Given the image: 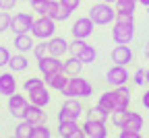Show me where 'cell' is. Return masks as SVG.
Returning <instances> with one entry per match:
<instances>
[{
	"label": "cell",
	"instance_id": "6da1fadb",
	"mask_svg": "<svg viewBox=\"0 0 149 138\" xmlns=\"http://www.w3.org/2000/svg\"><path fill=\"white\" fill-rule=\"evenodd\" d=\"M97 105H102L110 115L114 111H126L130 105V89L122 85V87H112V91H104L97 97Z\"/></svg>",
	"mask_w": 149,
	"mask_h": 138
},
{
	"label": "cell",
	"instance_id": "7a4b0ae2",
	"mask_svg": "<svg viewBox=\"0 0 149 138\" xmlns=\"http://www.w3.org/2000/svg\"><path fill=\"white\" fill-rule=\"evenodd\" d=\"M60 93L64 97H74V99H89L93 95V85L87 81V78H83L81 74L79 76H70L66 87Z\"/></svg>",
	"mask_w": 149,
	"mask_h": 138
},
{
	"label": "cell",
	"instance_id": "3957f363",
	"mask_svg": "<svg viewBox=\"0 0 149 138\" xmlns=\"http://www.w3.org/2000/svg\"><path fill=\"white\" fill-rule=\"evenodd\" d=\"M89 17L95 25H110L116 21V6L108 2H97L89 8Z\"/></svg>",
	"mask_w": 149,
	"mask_h": 138
},
{
	"label": "cell",
	"instance_id": "277c9868",
	"mask_svg": "<svg viewBox=\"0 0 149 138\" xmlns=\"http://www.w3.org/2000/svg\"><path fill=\"white\" fill-rule=\"evenodd\" d=\"M68 52H70V56H77L83 64H93V62H95V58H97V50L93 46H89L85 39H77V37L70 41Z\"/></svg>",
	"mask_w": 149,
	"mask_h": 138
},
{
	"label": "cell",
	"instance_id": "5b68a950",
	"mask_svg": "<svg viewBox=\"0 0 149 138\" xmlns=\"http://www.w3.org/2000/svg\"><path fill=\"white\" fill-rule=\"evenodd\" d=\"M85 113V105H83V99H74V97H66L60 111H58V122H64V120H79V117Z\"/></svg>",
	"mask_w": 149,
	"mask_h": 138
},
{
	"label": "cell",
	"instance_id": "8992f818",
	"mask_svg": "<svg viewBox=\"0 0 149 138\" xmlns=\"http://www.w3.org/2000/svg\"><path fill=\"white\" fill-rule=\"evenodd\" d=\"M31 35L35 39H50L56 35V21L52 17H46V14H40L33 21V27H31Z\"/></svg>",
	"mask_w": 149,
	"mask_h": 138
},
{
	"label": "cell",
	"instance_id": "52a82bcc",
	"mask_svg": "<svg viewBox=\"0 0 149 138\" xmlns=\"http://www.w3.org/2000/svg\"><path fill=\"white\" fill-rule=\"evenodd\" d=\"M93 29H95V23L91 21V17H79L77 21L72 23L70 33H72V37H77V39H87V37L93 35Z\"/></svg>",
	"mask_w": 149,
	"mask_h": 138
},
{
	"label": "cell",
	"instance_id": "ba28073f",
	"mask_svg": "<svg viewBox=\"0 0 149 138\" xmlns=\"http://www.w3.org/2000/svg\"><path fill=\"white\" fill-rule=\"evenodd\" d=\"M133 37H135V23H114L112 39L116 43H130Z\"/></svg>",
	"mask_w": 149,
	"mask_h": 138
},
{
	"label": "cell",
	"instance_id": "9c48e42d",
	"mask_svg": "<svg viewBox=\"0 0 149 138\" xmlns=\"http://www.w3.org/2000/svg\"><path fill=\"white\" fill-rule=\"evenodd\" d=\"M33 21H35V17L31 12H17L13 17V21H10V29H13L15 35H19V33H31Z\"/></svg>",
	"mask_w": 149,
	"mask_h": 138
},
{
	"label": "cell",
	"instance_id": "30bf717a",
	"mask_svg": "<svg viewBox=\"0 0 149 138\" xmlns=\"http://www.w3.org/2000/svg\"><path fill=\"white\" fill-rule=\"evenodd\" d=\"M128 70L126 66H120V64H114V66H110L108 72H106V83L110 87H122L128 83Z\"/></svg>",
	"mask_w": 149,
	"mask_h": 138
},
{
	"label": "cell",
	"instance_id": "8fae6325",
	"mask_svg": "<svg viewBox=\"0 0 149 138\" xmlns=\"http://www.w3.org/2000/svg\"><path fill=\"white\" fill-rule=\"evenodd\" d=\"M135 60V54L130 50L128 43H116V48L112 50V62L120 66H130Z\"/></svg>",
	"mask_w": 149,
	"mask_h": 138
},
{
	"label": "cell",
	"instance_id": "7c38bea8",
	"mask_svg": "<svg viewBox=\"0 0 149 138\" xmlns=\"http://www.w3.org/2000/svg\"><path fill=\"white\" fill-rule=\"evenodd\" d=\"M83 132H85V138H108L106 122L91 120V117H87L83 122Z\"/></svg>",
	"mask_w": 149,
	"mask_h": 138
},
{
	"label": "cell",
	"instance_id": "4fadbf2b",
	"mask_svg": "<svg viewBox=\"0 0 149 138\" xmlns=\"http://www.w3.org/2000/svg\"><path fill=\"white\" fill-rule=\"evenodd\" d=\"M58 136L85 138V132H83V126H79L77 120H64V122H58Z\"/></svg>",
	"mask_w": 149,
	"mask_h": 138
},
{
	"label": "cell",
	"instance_id": "5bb4252c",
	"mask_svg": "<svg viewBox=\"0 0 149 138\" xmlns=\"http://www.w3.org/2000/svg\"><path fill=\"white\" fill-rule=\"evenodd\" d=\"M27 105H29V101H27V97H25V95L13 93V95L8 97V111H10L13 117H21V120H23Z\"/></svg>",
	"mask_w": 149,
	"mask_h": 138
},
{
	"label": "cell",
	"instance_id": "9a60e30c",
	"mask_svg": "<svg viewBox=\"0 0 149 138\" xmlns=\"http://www.w3.org/2000/svg\"><path fill=\"white\" fill-rule=\"evenodd\" d=\"M62 60L60 58H56V56H44L42 60H37V68H40V72L44 74V76H48V74H54V72H60L62 70Z\"/></svg>",
	"mask_w": 149,
	"mask_h": 138
},
{
	"label": "cell",
	"instance_id": "2e32d148",
	"mask_svg": "<svg viewBox=\"0 0 149 138\" xmlns=\"http://www.w3.org/2000/svg\"><path fill=\"white\" fill-rule=\"evenodd\" d=\"M68 48H70V43L66 41L64 37H50L48 39V54L50 56H56V58H62L64 54H68Z\"/></svg>",
	"mask_w": 149,
	"mask_h": 138
},
{
	"label": "cell",
	"instance_id": "e0dca14e",
	"mask_svg": "<svg viewBox=\"0 0 149 138\" xmlns=\"http://www.w3.org/2000/svg\"><path fill=\"white\" fill-rule=\"evenodd\" d=\"M13 46H15L17 52H21V54L33 52V48H35V37H33L31 33H19V35H15Z\"/></svg>",
	"mask_w": 149,
	"mask_h": 138
},
{
	"label": "cell",
	"instance_id": "ac0fdd59",
	"mask_svg": "<svg viewBox=\"0 0 149 138\" xmlns=\"http://www.w3.org/2000/svg\"><path fill=\"white\" fill-rule=\"evenodd\" d=\"M68 78H70V76H66V74L60 70V72H54V74H48V76H44V81H46L48 89H52V91H58V93H60V91L66 87Z\"/></svg>",
	"mask_w": 149,
	"mask_h": 138
},
{
	"label": "cell",
	"instance_id": "d6986e66",
	"mask_svg": "<svg viewBox=\"0 0 149 138\" xmlns=\"http://www.w3.org/2000/svg\"><path fill=\"white\" fill-rule=\"evenodd\" d=\"M23 120H27V122H31V124H44V122H46V111H44V107H40V105L29 103L27 109H25Z\"/></svg>",
	"mask_w": 149,
	"mask_h": 138
},
{
	"label": "cell",
	"instance_id": "ffe728a7",
	"mask_svg": "<svg viewBox=\"0 0 149 138\" xmlns=\"http://www.w3.org/2000/svg\"><path fill=\"white\" fill-rule=\"evenodd\" d=\"M13 93H17V78L13 76V70L10 72H2L0 74V95L10 97Z\"/></svg>",
	"mask_w": 149,
	"mask_h": 138
},
{
	"label": "cell",
	"instance_id": "44dd1931",
	"mask_svg": "<svg viewBox=\"0 0 149 138\" xmlns=\"http://www.w3.org/2000/svg\"><path fill=\"white\" fill-rule=\"evenodd\" d=\"M50 99H52V97H50V89H46V85L40 87V89H35V91H29V103L46 107L50 103Z\"/></svg>",
	"mask_w": 149,
	"mask_h": 138
},
{
	"label": "cell",
	"instance_id": "7402d4cb",
	"mask_svg": "<svg viewBox=\"0 0 149 138\" xmlns=\"http://www.w3.org/2000/svg\"><path fill=\"white\" fill-rule=\"evenodd\" d=\"M83 62L79 60L77 56H70L68 60H64V64H62V72L66 74V76H79L81 72H83Z\"/></svg>",
	"mask_w": 149,
	"mask_h": 138
},
{
	"label": "cell",
	"instance_id": "603a6c76",
	"mask_svg": "<svg viewBox=\"0 0 149 138\" xmlns=\"http://www.w3.org/2000/svg\"><path fill=\"white\" fill-rule=\"evenodd\" d=\"M143 126H145V120H143V115H141L139 111H128V113H126V122H124V126H122V128H126V130H135V132H141V130H143Z\"/></svg>",
	"mask_w": 149,
	"mask_h": 138
},
{
	"label": "cell",
	"instance_id": "cb8c5ba5",
	"mask_svg": "<svg viewBox=\"0 0 149 138\" xmlns=\"http://www.w3.org/2000/svg\"><path fill=\"white\" fill-rule=\"evenodd\" d=\"M8 68L13 70V72H25L27 68H29V60L25 58V54H15V56H10V62H8Z\"/></svg>",
	"mask_w": 149,
	"mask_h": 138
},
{
	"label": "cell",
	"instance_id": "d4e9b609",
	"mask_svg": "<svg viewBox=\"0 0 149 138\" xmlns=\"http://www.w3.org/2000/svg\"><path fill=\"white\" fill-rule=\"evenodd\" d=\"M85 115L87 117H91V120H100V122H108L110 120V113L102 107V105H93V107H87L85 109Z\"/></svg>",
	"mask_w": 149,
	"mask_h": 138
},
{
	"label": "cell",
	"instance_id": "484cf974",
	"mask_svg": "<svg viewBox=\"0 0 149 138\" xmlns=\"http://www.w3.org/2000/svg\"><path fill=\"white\" fill-rule=\"evenodd\" d=\"M33 128H35V124L23 120V122H19V124H17V128H15V136H17V138H33Z\"/></svg>",
	"mask_w": 149,
	"mask_h": 138
},
{
	"label": "cell",
	"instance_id": "4316f807",
	"mask_svg": "<svg viewBox=\"0 0 149 138\" xmlns=\"http://www.w3.org/2000/svg\"><path fill=\"white\" fill-rule=\"evenodd\" d=\"M58 12H60V0H46V4H44V8H42L40 14L52 17L56 21V19H58Z\"/></svg>",
	"mask_w": 149,
	"mask_h": 138
},
{
	"label": "cell",
	"instance_id": "83f0119b",
	"mask_svg": "<svg viewBox=\"0 0 149 138\" xmlns=\"http://www.w3.org/2000/svg\"><path fill=\"white\" fill-rule=\"evenodd\" d=\"M114 6H116V12H130V14H135L137 0H116Z\"/></svg>",
	"mask_w": 149,
	"mask_h": 138
},
{
	"label": "cell",
	"instance_id": "f1b7e54d",
	"mask_svg": "<svg viewBox=\"0 0 149 138\" xmlns=\"http://www.w3.org/2000/svg\"><path fill=\"white\" fill-rule=\"evenodd\" d=\"M44 85H46L44 78H35V76H29V78H25V81H23V89H25L27 93L40 89V87H44Z\"/></svg>",
	"mask_w": 149,
	"mask_h": 138
},
{
	"label": "cell",
	"instance_id": "f546056e",
	"mask_svg": "<svg viewBox=\"0 0 149 138\" xmlns=\"http://www.w3.org/2000/svg\"><path fill=\"white\" fill-rule=\"evenodd\" d=\"M33 56L37 58V60H42L44 56H48V39H40V43H35Z\"/></svg>",
	"mask_w": 149,
	"mask_h": 138
},
{
	"label": "cell",
	"instance_id": "4dcf8cb0",
	"mask_svg": "<svg viewBox=\"0 0 149 138\" xmlns=\"http://www.w3.org/2000/svg\"><path fill=\"white\" fill-rule=\"evenodd\" d=\"M52 136V130L46 126V122L44 124H35V128H33V138H50Z\"/></svg>",
	"mask_w": 149,
	"mask_h": 138
},
{
	"label": "cell",
	"instance_id": "1f68e13d",
	"mask_svg": "<svg viewBox=\"0 0 149 138\" xmlns=\"http://www.w3.org/2000/svg\"><path fill=\"white\" fill-rule=\"evenodd\" d=\"M130 78H133V83H135L137 87H145V83H147V70L137 68V70H135V74L130 76Z\"/></svg>",
	"mask_w": 149,
	"mask_h": 138
},
{
	"label": "cell",
	"instance_id": "d6a6232c",
	"mask_svg": "<svg viewBox=\"0 0 149 138\" xmlns=\"http://www.w3.org/2000/svg\"><path fill=\"white\" fill-rule=\"evenodd\" d=\"M126 113H128V109H126V111H114V113L110 115L112 124H114L116 128H122V126H124V122H126Z\"/></svg>",
	"mask_w": 149,
	"mask_h": 138
},
{
	"label": "cell",
	"instance_id": "836d02e7",
	"mask_svg": "<svg viewBox=\"0 0 149 138\" xmlns=\"http://www.w3.org/2000/svg\"><path fill=\"white\" fill-rule=\"evenodd\" d=\"M10 21H13V17L8 12H0V33L10 29Z\"/></svg>",
	"mask_w": 149,
	"mask_h": 138
},
{
	"label": "cell",
	"instance_id": "e575fe53",
	"mask_svg": "<svg viewBox=\"0 0 149 138\" xmlns=\"http://www.w3.org/2000/svg\"><path fill=\"white\" fill-rule=\"evenodd\" d=\"M8 62H10V52H8V48L0 46V68L8 66Z\"/></svg>",
	"mask_w": 149,
	"mask_h": 138
},
{
	"label": "cell",
	"instance_id": "d590c367",
	"mask_svg": "<svg viewBox=\"0 0 149 138\" xmlns=\"http://www.w3.org/2000/svg\"><path fill=\"white\" fill-rule=\"evenodd\" d=\"M114 23H135V14H130V12H116V21Z\"/></svg>",
	"mask_w": 149,
	"mask_h": 138
},
{
	"label": "cell",
	"instance_id": "8d00e7d4",
	"mask_svg": "<svg viewBox=\"0 0 149 138\" xmlns=\"http://www.w3.org/2000/svg\"><path fill=\"white\" fill-rule=\"evenodd\" d=\"M120 138H141V132H135V130H126V128H120Z\"/></svg>",
	"mask_w": 149,
	"mask_h": 138
},
{
	"label": "cell",
	"instance_id": "74e56055",
	"mask_svg": "<svg viewBox=\"0 0 149 138\" xmlns=\"http://www.w3.org/2000/svg\"><path fill=\"white\" fill-rule=\"evenodd\" d=\"M17 2L19 0H0V8L2 10H13L17 6Z\"/></svg>",
	"mask_w": 149,
	"mask_h": 138
},
{
	"label": "cell",
	"instance_id": "f35d334b",
	"mask_svg": "<svg viewBox=\"0 0 149 138\" xmlns=\"http://www.w3.org/2000/svg\"><path fill=\"white\" fill-rule=\"evenodd\" d=\"M60 4H64V6H68L70 10H77V8L81 6V0H60Z\"/></svg>",
	"mask_w": 149,
	"mask_h": 138
},
{
	"label": "cell",
	"instance_id": "ab89813d",
	"mask_svg": "<svg viewBox=\"0 0 149 138\" xmlns=\"http://www.w3.org/2000/svg\"><path fill=\"white\" fill-rule=\"evenodd\" d=\"M141 105H143L145 109H149V89H145L143 95H141Z\"/></svg>",
	"mask_w": 149,
	"mask_h": 138
},
{
	"label": "cell",
	"instance_id": "60d3db41",
	"mask_svg": "<svg viewBox=\"0 0 149 138\" xmlns=\"http://www.w3.org/2000/svg\"><path fill=\"white\" fill-rule=\"evenodd\" d=\"M143 56H145L147 60H149V41H147V43L143 46Z\"/></svg>",
	"mask_w": 149,
	"mask_h": 138
},
{
	"label": "cell",
	"instance_id": "b9f144b4",
	"mask_svg": "<svg viewBox=\"0 0 149 138\" xmlns=\"http://www.w3.org/2000/svg\"><path fill=\"white\" fill-rule=\"evenodd\" d=\"M137 2H139V4H143V6L149 10V0H137Z\"/></svg>",
	"mask_w": 149,
	"mask_h": 138
},
{
	"label": "cell",
	"instance_id": "7bdbcfd3",
	"mask_svg": "<svg viewBox=\"0 0 149 138\" xmlns=\"http://www.w3.org/2000/svg\"><path fill=\"white\" fill-rule=\"evenodd\" d=\"M102 2H108V4H114L116 0H102Z\"/></svg>",
	"mask_w": 149,
	"mask_h": 138
},
{
	"label": "cell",
	"instance_id": "ee69618b",
	"mask_svg": "<svg viewBox=\"0 0 149 138\" xmlns=\"http://www.w3.org/2000/svg\"><path fill=\"white\" fill-rule=\"evenodd\" d=\"M147 85H149V68H147Z\"/></svg>",
	"mask_w": 149,
	"mask_h": 138
},
{
	"label": "cell",
	"instance_id": "f6af8a7d",
	"mask_svg": "<svg viewBox=\"0 0 149 138\" xmlns=\"http://www.w3.org/2000/svg\"><path fill=\"white\" fill-rule=\"evenodd\" d=\"M29 2H35V0H29Z\"/></svg>",
	"mask_w": 149,
	"mask_h": 138
}]
</instances>
